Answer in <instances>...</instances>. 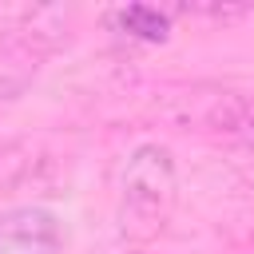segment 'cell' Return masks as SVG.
<instances>
[{"label":"cell","mask_w":254,"mask_h":254,"mask_svg":"<svg viewBox=\"0 0 254 254\" xmlns=\"http://www.w3.org/2000/svg\"><path fill=\"white\" fill-rule=\"evenodd\" d=\"M28 83H32V67L28 64H0V107L12 103Z\"/></svg>","instance_id":"277c9868"},{"label":"cell","mask_w":254,"mask_h":254,"mask_svg":"<svg viewBox=\"0 0 254 254\" xmlns=\"http://www.w3.org/2000/svg\"><path fill=\"white\" fill-rule=\"evenodd\" d=\"M179 194L175 155L163 143H143L131 151L119 179V230L131 242H151L163 234Z\"/></svg>","instance_id":"6da1fadb"},{"label":"cell","mask_w":254,"mask_h":254,"mask_svg":"<svg viewBox=\"0 0 254 254\" xmlns=\"http://www.w3.org/2000/svg\"><path fill=\"white\" fill-rule=\"evenodd\" d=\"M230 139H238V143H246L254 151V95L250 91H246V103H242V115H238V127H234Z\"/></svg>","instance_id":"8992f818"},{"label":"cell","mask_w":254,"mask_h":254,"mask_svg":"<svg viewBox=\"0 0 254 254\" xmlns=\"http://www.w3.org/2000/svg\"><path fill=\"white\" fill-rule=\"evenodd\" d=\"M183 16H206V20H238L250 12V4H179Z\"/></svg>","instance_id":"5b68a950"},{"label":"cell","mask_w":254,"mask_h":254,"mask_svg":"<svg viewBox=\"0 0 254 254\" xmlns=\"http://www.w3.org/2000/svg\"><path fill=\"white\" fill-rule=\"evenodd\" d=\"M111 24L131 36V40H143V44H163L171 36V16L151 8V4H127L119 12H111Z\"/></svg>","instance_id":"3957f363"},{"label":"cell","mask_w":254,"mask_h":254,"mask_svg":"<svg viewBox=\"0 0 254 254\" xmlns=\"http://www.w3.org/2000/svg\"><path fill=\"white\" fill-rule=\"evenodd\" d=\"M64 226L44 206H12L0 214V254H60Z\"/></svg>","instance_id":"7a4b0ae2"}]
</instances>
